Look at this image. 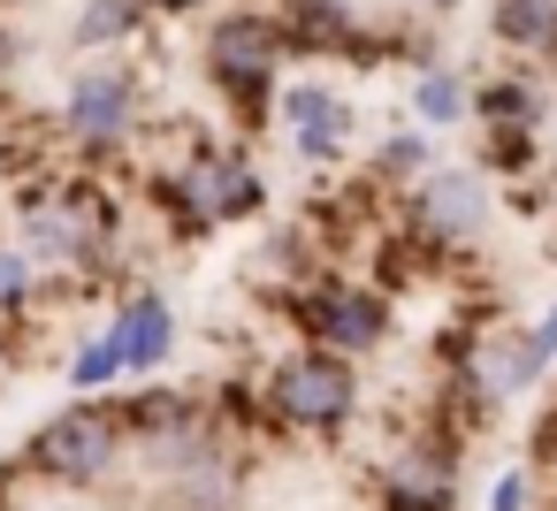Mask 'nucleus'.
<instances>
[{
  "instance_id": "f257e3e1",
  "label": "nucleus",
  "mask_w": 557,
  "mask_h": 511,
  "mask_svg": "<svg viewBox=\"0 0 557 511\" xmlns=\"http://www.w3.org/2000/svg\"><path fill=\"white\" fill-rule=\"evenodd\" d=\"M16 252L39 275H115L123 260V214L92 191V184H54V191H24L16 199Z\"/></svg>"
},
{
  "instance_id": "f03ea898",
  "label": "nucleus",
  "mask_w": 557,
  "mask_h": 511,
  "mask_svg": "<svg viewBox=\"0 0 557 511\" xmlns=\"http://www.w3.org/2000/svg\"><path fill=\"white\" fill-rule=\"evenodd\" d=\"M283 62H290L283 24H275L268 9H252V0H230V9L207 16V32H199V77H207V92L230 108L237 130H260V123L275 115Z\"/></svg>"
},
{
  "instance_id": "7ed1b4c3",
  "label": "nucleus",
  "mask_w": 557,
  "mask_h": 511,
  "mask_svg": "<svg viewBox=\"0 0 557 511\" xmlns=\"http://www.w3.org/2000/svg\"><path fill=\"white\" fill-rule=\"evenodd\" d=\"M123 465H131V435H123V404L115 397H70L54 420L32 427V443L16 458V473H32L47 488H70V496L108 488Z\"/></svg>"
},
{
  "instance_id": "20e7f679",
  "label": "nucleus",
  "mask_w": 557,
  "mask_h": 511,
  "mask_svg": "<svg viewBox=\"0 0 557 511\" xmlns=\"http://www.w3.org/2000/svg\"><path fill=\"white\" fill-rule=\"evenodd\" d=\"M260 404H268V420L290 427V435H344V427L359 420V366L336 359V351H321V344H290V351L268 366Z\"/></svg>"
},
{
  "instance_id": "39448f33",
  "label": "nucleus",
  "mask_w": 557,
  "mask_h": 511,
  "mask_svg": "<svg viewBox=\"0 0 557 511\" xmlns=\"http://www.w3.org/2000/svg\"><path fill=\"white\" fill-rule=\"evenodd\" d=\"M275 306L298 321V344H321V351H336V359H367V351H382V344L397 336L389 290L351 283V275H313V283H298V290H283Z\"/></svg>"
},
{
  "instance_id": "423d86ee",
  "label": "nucleus",
  "mask_w": 557,
  "mask_h": 511,
  "mask_svg": "<svg viewBox=\"0 0 557 511\" xmlns=\"http://www.w3.org/2000/svg\"><path fill=\"white\" fill-rule=\"evenodd\" d=\"M488 222H496V191H488V176H481L473 161H443V169H428V176L405 191V229H412V245L435 252V260L473 252V245L488 237Z\"/></svg>"
},
{
  "instance_id": "0eeeda50",
  "label": "nucleus",
  "mask_w": 557,
  "mask_h": 511,
  "mask_svg": "<svg viewBox=\"0 0 557 511\" xmlns=\"http://www.w3.org/2000/svg\"><path fill=\"white\" fill-rule=\"evenodd\" d=\"M146 123V77L123 62H77L62 77V130L85 153H115Z\"/></svg>"
},
{
  "instance_id": "6e6552de",
  "label": "nucleus",
  "mask_w": 557,
  "mask_h": 511,
  "mask_svg": "<svg viewBox=\"0 0 557 511\" xmlns=\"http://www.w3.org/2000/svg\"><path fill=\"white\" fill-rule=\"evenodd\" d=\"M268 16L283 24V47L290 54L344 62V70H382L389 62V32L359 9V0H275Z\"/></svg>"
},
{
  "instance_id": "1a4fd4ad",
  "label": "nucleus",
  "mask_w": 557,
  "mask_h": 511,
  "mask_svg": "<svg viewBox=\"0 0 557 511\" xmlns=\"http://www.w3.org/2000/svg\"><path fill=\"white\" fill-rule=\"evenodd\" d=\"M176 184H184V199L199 207L207 229H230V222H260V214H268V176H260V161H252L245 146L199 138V146L184 153Z\"/></svg>"
},
{
  "instance_id": "9d476101",
  "label": "nucleus",
  "mask_w": 557,
  "mask_h": 511,
  "mask_svg": "<svg viewBox=\"0 0 557 511\" xmlns=\"http://www.w3.org/2000/svg\"><path fill=\"white\" fill-rule=\"evenodd\" d=\"M275 115H283L290 153H298L306 169H336V161L351 153V138H359V100H351L344 85H329V77L283 85V92H275Z\"/></svg>"
},
{
  "instance_id": "9b49d317",
  "label": "nucleus",
  "mask_w": 557,
  "mask_h": 511,
  "mask_svg": "<svg viewBox=\"0 0 557 511\" xmlns=\"http://www.w3.org/2000/svg\"><path fill=\"white\" fill-rule=\"evenodd\" d=\"M374 503L382 511H458V435L443 427V435L389 450L374 473Z\"/></svg>"
},
{
  "instance_id": "f8f14e48",
  "label": "nucleus",
  "mask_w": 557,
  "mask_h": 511,
  "mask_svg": "<svg viewBox=\"0 0 557 511\" xmlns=\"http://www.w3.org/2000/svg\"><path fill=\"white\" fill-rule=\"evenodd\" d=\"M108 344H115V359H123V382H153V374H169V359H176V306L161 298V290H123V306H115V321H108Z\"/></svg>"
},
{
  "instance_id": "ddd939ff",
  "label": "nucleus",
  "mask_w": 557,
  "mask_h": 511,
  "mask_svg": "<svg viewBox=\"0 0 557 511\" xmlns=\"http://www.w3.org/2000/svg\"><path fill=\"white\" fill-rule=\"evenodd\" d=\"M466 123L542 138V123H549V85H542L534 70H496V77H473V115H466Z\"/></svg>"
},
{
  "instance_id": "4468645a",
  "label": "nucleus",
  "mask_w": 557,
  "mask_h": 511,
  "mask_svg": "<svg viewBox=\"0 0 557 511\" xmlns=\"http://www.w3.org/2000/svg\"><path fill=\"white\" fill-rule=\"evenodd\" d=\"M488 39L519 62H557V0H488Z\"/></svg>"
},
{
  "instance_id": "2eb2a0df",
  "label": "nucleus",
  "mask_w": 557,
  "mask_h": 511,
  "mask_svg": "<svg viewBox=\"0 0 557 511\" xmlns=\"http://www.w3.org/2000/svg\"><path fill=\"white\" fill-rule=\"evenodd\" d=\"M138 32H146V9H138V0H77L70 24H62V47H70L77 62H92V54H115V47L138 39Z\"/></svg>"
},
{
  "instance_id": "dca6fc26",
  "label": "nucleus",
  "mask_w": 557,
  "mask_h": 511,
  "mask_svg": "<svg viewBox=\"0 0 557 511\" xmlns=\"http://www.w3.org/2000/svg\"><path fill=\"white\" fill-rule=\"evenodd\" d=\"M405 100H412V130H458L466 115H473V77L466 70H450V62H435V70H420L412 85H405Z\"/></svg>"
},
{
  "instance_id": "f3484780",
  "label": "nucleus",
  "mask_w": 557,
  "mask_h": 511,
  "mask_svg": "<svg viewBox=\"0 0 557 511\" xmlns=\"http://www.w3.org/2000/svg\"><path fill=\"white\" fill-rule=\"evenodd\" d=\"M428 169H435V138L412 130V123H405V130H382V146H374V161H367L374 184H405V191H412Z\"/></svg>"
},
{
  "instance_id": "a211bd4d",
  "label": "nucleus",
  "mask_w": 557,
  "mask_h": 511,
  "mask_svg": "<svg viewBox=\"0 0 557 511\" xmlns=\"http://www.w3.org/2000/svg\"><path fill=\"white\" fill-rule=\"evenodd\" d=\"M39 290H47V275L16 252V237H0V321H32Z\"/></svg>"
},
{
  "instance_id": "6ab92c4d",
  "label": "nucleus",
  "mask_w": 557,
  "mask_h": 511,
  "mask_svg": "<svg viewBox=\"0 0 557 511\" xmlns=\"http://www.w3.org/2000/svg\"><path fill=\"white\" fill-rule=\"evenodd\" d=\"M473 169L481 176H527V169H542V138H527V130H481Z\"/></svg>"
},
{
  "instance_id": "aec40b11",
  "label": "nucleus",
  "mask_w": 557,
  "mask_h": 511,
  "mask_svg": "<svg viewBox=\"0 0 557 511\" xmlns=\"http://www.w3.org/2000/svg\"><path fill=\"white\" fill-rule=\"evenodd\" d=\"M62 374H70V389H77V397H100L108 382H123V359H115L108 328H92V336L70 351V366H62Z\"/></svg>"
},
{
  "instance_id": "412c9836",
  "label": "nucleus",
  "mask_w": 557,
  "mask_h": 511,
  "mask_svg": "<svg viewBox=\"0 0 557 511\" xmlns=\"http://www.w3.org/2000/svg\"><path fill=\"white\" fill-rule=\"evenodd\" d=\"M488 511H534V473L527 465H504L488 481Z\"/></svg>"
},
{
  "instance_id": "4be33fe9",
  "label": "nucleus",
  "mask_w": 557,
  "mask_h": 511,
  "mask_svg": "<svg viewBox=\"0 0 557 511\" xmlns=\"http://www.w3.org/2000/svg\"><path fill=\"white\" fill-rule=\"evenodd\" d=\"M527 359H534V374L557 366V306H542V313L527 321Z\"/></svg>"
},
{
  "instance_id": "5701e85b",
  "label": "nucleus",
  "mask_w": 557,
  "mask_h": 511,
  "mask_svg": "<svg viewBox=\"0 0 557 511\" xmlns=\"http://www.w3.org/2000/svg\"><path fill=\"white\" fill-rule=\"evenodd\" d=\"M16 70H24V39H16V24H0V108L16 100Z\"/></svg>"
},
{
  "instance_id": "b1692460",
  "label": "nucleus",
  "mask_w": 557,
  "mask_h": 511,
  "mask_svg": "<svg viewBox=\"0 0 557 511\" xmlns=\"http://www.w3.org/2000/svg\"><path fill=\"white\" fill-rule=\"evenodd\" d=\"M138 9H146V16H199L207 0H138Z\"/></svg>"
},
{
  "instance_id": "393cba45",
  "label": "nucleus",
  "mask_w": 557,
  "mask_h": 511,
  "mask_svg": "<svg viewBox=\"0 0 557 511\" xmlns=\"http://www.w3.org/2000/svg\"><path fill=\"white\" fill-rule=\"evenodd\" d=\"M9 374H16V344L0 336V397H9Z\"/></svg>"
},
{
  "instance_id": "a878e982",
  "label": "nucleus",
  "mask_w": 557,
  "mask_h": 511,
  "mask_svg": "<svg viewBox=\"0 0 557 511\" xmlns=\"http://www.w3.org/2000/svg\"><path fill=\"white\" fill-rule=\"evenodd\" d=\"M412 9H420V16H458L466 0H412Z\"/></svg>"
},
{
  "instance_id": "bb28decb",
  "label": "nucleus",
  "mask_w": 557,
  "mask_h": 511,
  "mask_svg": "<svg viewBox=\"0 0 557 511\" xmlns=\"http://www.w3.org/2000/svg\"><path fill=\"white\" fill-rule=\"evenodd\" d=\"M9 9H24V0H0V16H9Z\"/></svg>"
},
{
  "instance_id": "cd10ccee",
  "label": "nucleus",
  "mask_w": 557,
  "mask_h": 511,
  "mask_svg": "<svg viewBox=\"0 0 557 511\" xmlns=\"http://www.w3.org/2000/svg\"><path fill=\"white\" fill-rule=\"evenodd\" d=\"M542 161H549V169H557V146H549V153H542Z\"/></svg>"
}]
</instances>
